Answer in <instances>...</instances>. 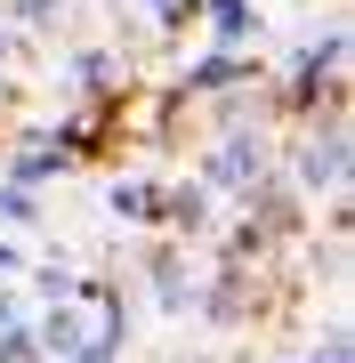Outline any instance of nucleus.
I'll return each mask as SVG.
<instances>
[{"instance_id":"1","label":"nucleus","mask_w":355,"mask_h":363,"mask_svg":"<svg viewBox=\"0 0 355 363\" xmlns=\"http://www.w3.org/2000/svg\"><path fill=\"white\" fill-rule=\"evenodd\" d=\"M202 186H210V194H259L266 186V145L250 130H226L210 154H202Z\"/></svg>"},{"instance_id":"2","label":"nucleus","mask_w":355,"mask_h":363,"mask_svg":"<svg viewBox=\"0 0 355 363\" xmlns=\"http://www.w3.org/2000/svg\"><path fill=\"white\" fill-rule=\"evenodd\" d=\"M259 81V57L250 49H226V40H210V49L194 57V65L178 73V89L186 97H226V89H250Z\"/></svg>"},{"instance_id":"3","label":"nucleus","mask_w":355,"mask_h":363,"mask_svg":"<svg viewBox=\"0 0 355 363\" xmlns=\"http://www.w3.org/2000/svg\"><path fill=\"white\" fill-rule=\"evenodd\" d=\"M25 331H33L40 363H57V355H73L89 339V307L81 298H40V307H25Z\"/></svg>"},{"instance_id":"4","label":"nucleus","mask_w":355,"mask_h":363,"mask_svg":"<svg viewBox=\"0 0 355 363\" xmlns=\"http://www.w3.org/2000/svg\"><path fill=\"white\" fill-rule=\"evenodd\" d=\"M291 178H299V194H339V178H347V130L339 121H323V138L299 145Z\"/></svg>"},{"instance_id":"5","label":"nucleus","mask_w":355,"mask_h":363,"mask_svg":"<svg viewBox=\"0 0 355 363\" xmlns=\"http://www.w3.org/2000/svg\"><path fill=\"white\" fill-rule=\"evenodd\" d=\"M339 65H347V25H331L323 40H307V49H299V65H291V97L315 105V89H331Z\"/></svg>"},{"instance_id":"6","label":"nucleus","mask_w":355,"mask_h":363,"mask_svg":"<svg viewBox=\"0 0 355 363\" xmlns=\"http://www.w3.org/2000/svg\"><path fill=\"white\" fill-rule=\"evenodd\" d=\"M65 169H73V145H65V138H33L25 154L0 169V178H16V186H33V194H40V186H49V178H65Z\"/></svg>"},{"instance_id":"7","label":"nucleus","mask_w":355,"mask_h":363,"mask_svg":"<svg viewBox=\"0 0 355 363\" xmlns=\"http://www.w3.org/2000/svg\"><path fill=\"white\" fill-rule=\"evenodd\" d=\"M194 16L210 25V40H226V49H250V40H259V9H250V0H194Z\"/></svg>"},{"instance_id":"8","label":"nucleus","mask_w":355,"mask_h":363,"mask_svg":"<svg viewBox=\"0 0 355 363\" xmlns=\"http://www.w3.org/2000/svg\"><path fill=\"white\" fill-rule=\"evenodd\" d=\"M154 307L162 315H186V307H194V274L178 267V250H154Z\"/></svg>"},{"instance_id":"9","label":"nucleus","mask_w":355,"mask_h":363,"mask_svg":"<svg viewBox=\"0 0 355 363\" xmlns=\"http://www.w3.org/2000/svg\"><path fill=\"white\" fill-rule=\"evenodd\" d=\"M106 210L113 218H162V194L145 178H121V186H106Z\"/></svg>"},{"instance_id":"10","label":"nucleus","mask_w":355,"mask_h":363,"mask_svg":"<svg viewBox=\"0 0 355 363\" xmlns=\"http://www.w3.org/2000/svg\"><path fill=\"white\" fill-rule=\"evenodd\" d=\"M162 218H170V226H202V218H210V186H170V194H162Z\"/></svg>"},{"instance_id":"11","label":"nucleus","mask_w":355,"mask_h":363,"mask_svg":"<svg viewBox=\"0 0 355 363\" xmlns=\"http://www.w3.org/2000/svg\"><path fill=\"white\" fill-rule=\"evenodd\" d=\"M33 218H40V194H33V186H16V178H0V226L16 234V226H33Z\"/></svg>"},{"instance_id":"12","label":"nucleus","mask_w":355,"mask_h":363,"mask_svg":"<svg viewBox=\"0 0 355 363\" xmlns=\"http://www.w3.org/2000/svg\"><path fill=\"white\" fill-rule=\"evenodd\" d=\"M65 16V0H9V33H40Z\"/></svg>"},{"instance_id":"13","label":"nucleus","mask_w":355,"mask_h":363,"mask_svg":"<svg viewBox=\"0 0 355 363\" xmlns=\"http://www.w3.org/2000/svg\"><path fill=\"white\" fill-rule=\"evenodd\" d=\"M113 65H106V49H81V65H73V97H89V89H106Z\"/></svg>"},{"instance_id":"14","label":"nucleus","mask_w":355,"mask_h":363,"mask_svg":"<svg viewBox=\"0 0 355 363\" xmlns=\"http://www.w3.org/2000/svg\"><path fill=\"white\" fill-rule=\"evenodd\" d=\"M0 363H40L33 331H25V315H16V323H0Z\"/></svg>"},{"instance_id":"15","label":"nucleus","mask_w":355,"mask_h":363,"mask_svg":"<svg viewBox=\"0 0 355 363\" xmlns=\"http://www.w3.org/2000/svg\"><path fill=\"white\" fill-rule=\"evenodd\" d=\"M33 259H25V242H16V234L9 226H0V283H16V274H25Z\"/></svg>"},{"instance_id":"16","label":"nucleus","mask_w":355,"mask_h":363,"mask_svg":"<svg viewBox=\"0 0 355 363\" xmlns=\"http://www.w3.org/2000/svg\"><path fill=\"white\" fill-rule=\"evenodd\" d=\"M16 315H25V291H16V283H0V323H16Z\"/></svg>"},{"instance_id":"17","label":"nucleus","mask_w":355,"mask_h":363,"mask_svg":"<svg viewBox=\"0 0 355 363\" xmlns=\"http://www.w3.org/2000/svg\"><path fill=\"white\" fill-rule=\"evenodd\" d=\"M307 363H347V331H331V339H323V355H307Z\"/></svg>"},{"instance_id":"18","label":"nucleus","mask_w":355,"mask_h":363,"mask_svg":"<svg viewBox=\"0 0 355 363\" xmlns=\"http://www.w3.org/2000/svg\"><path fill=\"white\" fill-rule=\"evenodd\" d=\"M9 49H16V33H9V25H0V65H9Z\"/></svg>"}]
</instances>
